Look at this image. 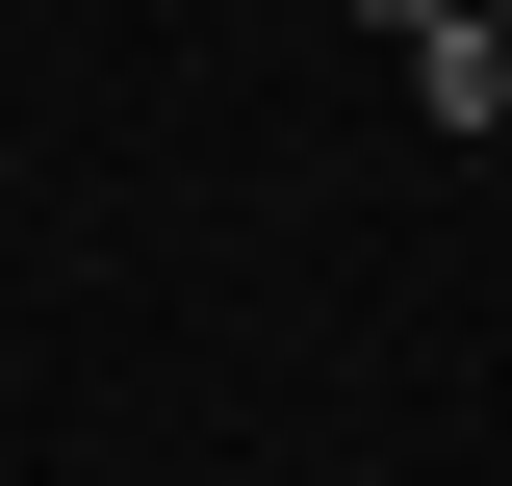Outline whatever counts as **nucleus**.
<instances>
[{
  "instance_id": "nucleus-1",
  "label": "nucleus",
  "mask_w": 512,
  "mask_h": 486,
  "mask_svg": "<svg viewBox=\"0 0 512 486\" xmlns=\"http://www.w3.org/2000/svg\"><path fill=\"white\" fill-rule=\"evenodd\" d=\"M410 103H436V128H512V26H487V0H461V26H410Z\"/></svg>"
},
{
  "instance_id": "nucleus-2",
  "label": "nucleus",
  "mask_w": 512,
  "mask_h": 486,
  "mask_svg": "<svg viewBox=\"0 0 512 486\" xmlns=\"http://www.w3.org/2000/svg\"><path fill=\"white\" fill-rule=\"evenodd\" d=\"M359 26H384V52H410V26H461V0H359Z\"/></svg>"
}]
</instances>
